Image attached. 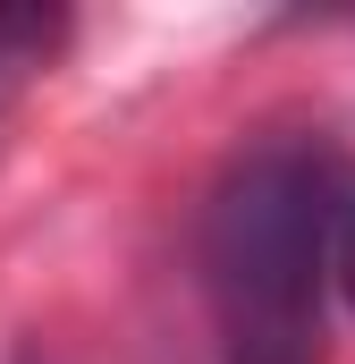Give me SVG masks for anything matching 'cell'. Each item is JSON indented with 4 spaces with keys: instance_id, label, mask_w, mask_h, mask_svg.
I'll list each match as a JSON object with an SVG mask.
<instances>
[{
    "instance_id": "6da1fadb",
    "label": "cell",
    "mask_w": 355,
    "mask_h": 364,
    "mask_svg": "<svg viewBox=\"0 0 355 364\" xmlns=\"http://www.w3.org/2000/svg\"><path fill=\"white\" fill-rule=\"evenodd\" d=\"M347 161L313 127H263L203 195L195 272L229 364H322V288L339 263Z\"/></svg>"
},
{
    "instance_id": "7a4b0ae2",
    "label": "cell",
    "mask_w": 355,
    "mask_h": 364,
    "mask_svg": "<svg viewBox=\"0 0 355 364\" xmlns=\"http://www.w3.org/2000/svg\"><path fill=\"white\" fill-rule=\"evenodd\" d=\"M60 43H68V17L60 9H0V93L26 85L34 68H51Z\"/></svg>"
},
{
    "instance_id": "3957f363",
    "label": "cell",
    "mask_w": 355,
    "mask_h": 364,
    "mask_svg": "<svg viewBox=\"0 0 355 364\" xmlns=\"http://www.w3.org/2000/svg\"><path fill=\"white\" fill-rule=\"evenodd\" d=\"M339 279H347V296H355V195H347V220H339Z\"/></svg>"
}]
</instances>
